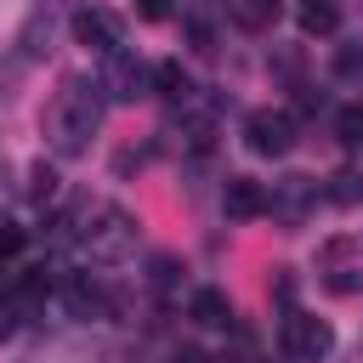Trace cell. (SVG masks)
I'll use <instances>...</instances> for the list:
<instances>
[{"label":"cell","instance_id":"8","mask_svg":"<svg viewBox=\"0 0 363 363\" xmlns=\"http://www.w3.org/2000/svg\"><path fill=\"white\" fill-rule=\"evenodd\" d=\"M267 204H272V193H267L255 176H227V187H221V210H227L233 221H255V216H267Z\"/></svg>","mask_w":363,"mask_h":363},{"label":"cell","instance_id":"16","mask_svg":"<svg viewBox=\"0 0 363 363\" xmlns=\"http://www.w3.org/2000/svg\"><path fill=\"white\" fill-rule=\"evenodd\" d=\"M335 130H340V142L363 147V102H346V108L335 113Z\"/></svg>","mask_w":363,"mask_h":363},{"label":"cell","instance_id":"1","mask_svg":"<svg viewBox=\"0 0 363 363\" xmlns=\"http://www.w3.org/2000/svg\"><path fill=\"white\" fill-rule=\"evenodd\" d=\"M96 125H102L96 91H91L85 79H62V91H57L51 108H45V136H51V147H57V153H85L91 136H96Z\"/></svg>","mask_w":363,"mask_h":363},{"label":"cell","instance_id":"22","mask_svg":"<svg viewBox=\"0 0 363 363\" xmlns=\"http://www.w3.org/2000/svg\"><path fill=\"white\" fill-rule=\"evenodd\" d=\"M176 363H204V357H199V352L187 346V352H176Z\"/></svg>","mask_w":363,"mask_h":363},{"label":"cell","instance_id":"10","mask_svg":"<svg viewBox=\"0 0 363 363\" xmlns=\"http://www.w3.org/2000/svg\"><path fill=\"white\" fill-rule=\"evenodd\" d=\"M221 17H227V0H193V6L182 11V28L193 34V45H210V34H216Z\"/></svg>","mask_w":363,"mask_h":363},{"label":"cell","instance_id":"6","mask_svg":"<svg viewBox=\"0 0 363 363\" xmlns=\"http://www.w3.org/2000/svg\"><path fill=\"white\" fill-rule=\"evenodd\" d=\"M244 142H250V153H261V159H284V153L295 147V119H289L284 108H255V113L244 119Z\"/></svg>","mask_w":363,"mask_h":363},{"label":"cell","instance_id":"19","mask_svg":"<svg viewBox=\"0 0 363 363\" xmlns=\"http://www.w3.org/2000/svg\"><path fill=\"white\" fill-rule=\"evenodd\" d=\"M136 11H142L147 23H159V17H170V0H136Z\"/></svg>","mask_w":363,"mask_h":363},{"label":"cell","instance_id":"11","mask_svg":"<svg viewBox=\"0 0 363 363\" xmlns=\"http://www.w3.org/2000/svg\"><path fill=\"white\" fill-rule=\"evenodd\" d=\"M62 301H68L74 318H102V312H108V289H102V284H85V278H74V284L62 289Z\"/></svg>","mask_w":363,"mask_h":363},{"label":"cell","instance_id":"18","mask_svg":"<svg viewBox=\"0 0 363 363\" xmlns=\"http://www.w3.org/2000/svg\"><path fill=\"white\" fill-rule=\"evenodd\" d=\"M23 244H28V233H23V227H11V221H0V261L23 255Z\"/></svg>","mask_w":363,"mask_h":363},{"label":"cell","instance_id":"9","mask_svg":"<svg viewBox=\"0 0 363 363\" xmlns=\"http://www.w3.org/2000/svg\"><path fill=\"white\" fill-rule=\"evenodd\" d=\"M187 318H193L199 329H227V323H233V301H227V289H193Z\"/></svg>","mask_w":363,"mask_h":363},{"label":"cell","instance_id":"3","mask_svg":"<svg viewBox=\"0 0 363 363\" xmlns=\"http://www.w3.org/2000/svg\"><path fill=\"white\" fill-rule=\"evenodd\" d=\"M318 284H323L329 295H357V289H363V261H357V244H352V238L318 244Z\"/></svg>","mask_w":363,"mask_h":363},{"label":"cell","instance_id":"7","mask_svg":"<svg viewBox=\"0 0 363 363\" xmlns=\"http://www.w3.org/2000/svg\"><path fill=\"white\" fill-rule=\"evenodd\" d=\"M119 34H125V23L108 11V6H79L74 11V40L85 45V51H119Z\"/></svg>","mask_w":363,"mask_h":363},{"label":"cell","instance_id":"4","mask_svg":"<svg viewBox=\"0 0 363 363\" xmlns=\"http://www.w3.org/2000/svg\"><path fill=\"white\" fill-rule=\"evenodd\" d=\"M278 340H284V357H289V363H318V357H329L335 329H329L323 318H312V312H289L284 329H278Z\"/></svg>","mask_w":363,"mask_h":363},{"label":"cell","instance_id":"5","mask_svg":"<svg viewBox=\"0 0 363 363\" xmlns=\"http://www.w3.org/2000/svg\"><path fill=\"white\" fill-rule=\"evenodd\" d=\"M96 85H102L113 102H136V96L153 91V62H142V57H130V51H108Z\"/></svg>","mask_w":363,"mask_h":363},{"label":"cell","instance_id":"14","mask_svg":"<svg viewBox=\"0 0 363 363\" xmlns=\"http://www.w3.org/2000/svg\"><path fill=\"white\" fill-rule=\"evenodd\" d=\"M335 28H340L335 0H301V34H335Z\"/></svg>","mask_w":363,"mask_h":363},{"label":"cell","instance_id":"20","mask_svg":"<svg viewBox=\"0 0 363 363\" xmlns=\"http://www.w3.org/2000/svg\"><path fill=\"white\" fill-rule=\"evenodd\" d=\"M335 68H340V74H363V51H340Z\"/></svg>","mask_w":363,"mask_h":363},{"label":"cell","instance_id":"21","mask_svg":"<svg viewBox=\"0 0 363 363\" xmlns=\"http://www.w3.org/2000/svg\"><path fill=\"white\" fill-rule=\"evenodd\" d=\"M11 323H17V312H11V306H0V335H11Z\"/></svg>","mask_w":363,"mask_h":363},{"label":"cell","instance_id":"12","mask_svg":"<svg viewBox=\"0 0 363 363\" xmlns=\"http://www.w3.org/2000/svg\"><path fill=\"white\" fill-rule=\"evenodd\" d=\"M278 11H284V0H233V23H238V28H250V34L272 28V23H278Z\"/></svg>","mask_w":363,"mask_h":363},{"label":"cell","instance_id":"13","mask_svg":"<svg viewBox=\"0 0 363 363\" xmlns=\"http://www.w3.org/2000/svg\"><path fill=\"white\" fill-rule=\"evenodd\" d=\"M306 204H312V176H289V182L278 187V199H272L267 210H284L289 221H301V216H306Z\"/></svg>","mask_w":363,"mask_h":363},{"label":"cell","instance_id":"15","mask_svg":"<svg viewBox=\"0 0 363 363\" xmlns=\"http://www.w3.org/2000/svg\"><path fill=\"white\" fill-rule=\"evenodd\" d=\"M153 91H159V96H187L193 79H187V68H182L176 57H164V62H153Z\"/></svg>","mask_w":363,"mask_h":363},{"label":"cell","instance_id":"2","mask_svg":"<svg viewBox=\"0 0 363 363\" xmlns=\"http://www.w3.org/2000/svg\"><path fill=\"white\" fill-rule=\"evenodd\" d=\"M74 244H79V255H91V261H125L130 255V244H136V221L119 210V204H85L79 216H74Z\"/></svg>","mask_w":363,"mask_h":363},{"label":"cell","instance_id":"23","mask_svg":"<svg viewBox=\"0 0 363 363\" xmlns=\"http://www.w3.org/2000/svg\"><path fill=\"white\" fill-rule=\"evenodd\" d=\"M357 199H363V193H357Z\"/></svg>","mask_w":363,"mask_h":363},{"label":"cell","instance_id":"17","mask_svg":"<svg viewBox=\"0 0 363 363\" xmlns=\"http://www.w3.org/2000/svg\"><path fill=\"white\" fill-rule=\"evenodd\" d=\"M51 193H57V170L51 164H34L28 170V199H51Z\"/></svg>","mask_w":363,"mask_h":363}]
</instances>
